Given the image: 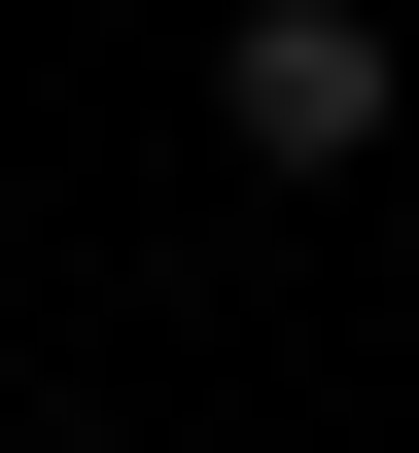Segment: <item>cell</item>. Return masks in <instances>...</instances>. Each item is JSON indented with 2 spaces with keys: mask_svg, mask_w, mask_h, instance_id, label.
Instances as JSON below:
<instances>
[{
  "mask_svg": "<svg viewBox=\"0 0 419 453\" xmlns=\"http://www.w3.org/2000/svg\"><path fill=\"white\" fill-rule=\"evenodd\" d=\"M384 105H419L384 0H244V35H210V140H244V174H384Z\"/></svg>",
  "mask_w": 419,
  "mask_h": 453,
  "instance_id": "cell-1",
  "label": "cell"
}]
</instances>
